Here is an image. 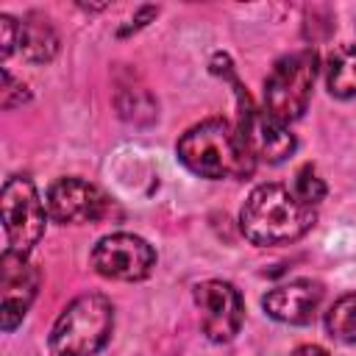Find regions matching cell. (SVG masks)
<instances>
[{
    "instance_id": "obj_1",
    "label": "cell",
    "mask_w": 356,
    "mask_h": 356,
    "mask_svg": "<svg viewBox=\"0 0 356 356\" xmlns=\"http://www.w3.org/2000/svg\"><path fill=\"white\" fill-rule=\"evenodd\" d=\"M314 220V206L303 203L284 184H259L239 211V228L245 239L261 248L300 239L306 231H312Z\"/></svg>"
},
{
    "instance_id": "obj_2",
    "label": "cell",
    "mask_w": 356,
    "mask_h": 356,
    "mask_svg": "<svg viewBox=\"0 0 356 356\" xmlns=\"http://www.w3.org/2000/svg\"><path fill=\"white\" fill-rule=\"evenodd\" d=\"M178 159L200 178H245L253 172L256 159L245 147L239 131L228 120H203L178 139Z\"/></svg>"
},
{
    "instance_id": "obj_3",
    "label": "cell",
    "mask_w": 356,
    "mask_h": 356,
    "mask_svg": "<svg viewBox=\"0 0 356 356\" xmlns=\"http://www.w3.org/2000/svg\"><path fill=\"white\" fill-rule=\"evenodd\" d=\"M114 306L106 295L89 292L75 298L53 323L47 350L50 356H95L111 337Z\"/></svg>"
},
{
    "instance_id": "obj_4",
    "label": "cell",
    "mask_w": 356,
    "mask_h": 356,
    "mask_svg": "<svg viewBox=\"0 0 356 356\" xmlns=\"http://www.w3.org/2000/svg\"><path fill=\"white\" fill-rule=\"evenodd\" d=\"M317 67H320V58H317V50L312 47H303L278 58L264 81V111L284 125L298 120L312 100Z\"/></svg>"
},
{
    "instance_id": "obj_5",
    "label": "cell",
    "mask_w": 356,
    "mask_h": 356,
    "mask_svg": "<svg viewBox=\"0 0 356 356\" xmlns=\"http://www.w3.org/2000/svg\"><path fill=\"white\" fill-rule=\"evenodd\" d=\"M0 211H3V231L8 250L28 256L33 245L42 239L47 222V206L39 197L33 181L22 175H11L0 192Z\"/></svg>"
},
{
    "instance_id": "obj_6",
    "label": "cell",
    "mask_w": 356,
    "mask_h": 356,
    "mask_svg": "<svg viewBox=\"0 0 356 356\" xmlns=\"http://www.w3.org/2000/svg\"><path fill=\"white\" fill-rule=\"evenodd\" d=\"M156 264V250L136 234H108L92 248V267L111 281H142Z\"/></svg>"
},
{
    "instance_id": "obj_7",
    "label": "cell",
    "mask_w": 356,
    "mask_h": 356,
    "mask_svg": "<svg viewBox=\"0 0 356 356\" xmlns=\"http://www.w3.org/2000/svg\"><path fill=\"white\" fill-rule=\"evenodd\" d=\"M39 284H42L39 267L25 253L6 248L0 256V323H3V331H14L25 320V314L39 292Z\"/></svg>"
},
{
    "instance_id": "obj_8",
    "label": "cell",
    "mask_w": 356,
    "mask_h": 356,
    "mask_svg": "<svg viewBox=\"0 0 356 356\" xmlns=\"http://www.w3.org/2000/svg\"><path fill=\"white\" fill-rule=\"evenodd\" d=\"M195 306L200 312V328L211 342H231L245 320V303L234 284L209 278L195 286Z\"/></svg>"
},
{
    "instance_id": "obj_9",
    "label": "cell",
    "mask_w": 356,
    "mask_h": 356,
    "mask_svg": "<svg viewBox=\"0 0 356 356\" xmlns=\"http://www.w3.org/2000/svg\"><path fill=\"white\" fill-rule=\"evenodd\" d=\"M236 131L245 142V147L250 150V156L256 161H267V164H281L286 156L295 153V136L289 134V128L278 120H273L264 108H256L248 95L242 100L239 108V122Z\"/></svg>"
},
{
    "instance_id": "obj_10",
    "label": "cell",
    "mask_w": 356,
    "mask_h": 356,
    "mask_svg": "<svg viewBox=\"0 0 356 356\" xmlns=\"http://www.w3.org/2000/svg\"><path fill=\"white\" fill-rule=\"evenodd\" d=\"M44 206L53 222L81 225V222H95L103 217L106 197L95 184L83 178H58L47 186Z\"/></svg>"
},
{
    "instance_id": "obj_11",
    "label": "cell",
    "mask_w": 356,
    "mask_h": 356,
    "mask_svg": "<svg viewBox=\"0 0 356 356\" xmlns=\"http://www.w3.org/2000/svg\"><path fill=\"white\" fill-rule=\"evenodd\" d=\"M320 300H323V284L312 278H292L286 284L273 286L261 298V306L278 323L309 325L320 309Z\"/></svg>"
},
{
    "instance_id": "obj_12",
    "label": "cell",
    "mask_w": 356,
    "mask_h": 356,
    "mask_svg": "<svg viewBox=\"0 0 356 356\" xmlns=\"http://www.w3.org/2000/svg\"><path fill=\"white\" fill-rule=\"evenodd\" d=\"M19 50L31 64H47L58 53V33L44 14L31 11L19 22Z\"/></svg>"
},
{
    "instance_id": "obj_13",
    "label": "cell",
    "mask_w": 356,
    "mask_h": 356,
    "mask_svg": "<svg viewBox=\"0 0 356 356\" xmlns=\"http://www.w3.org/2000/svg\"><path fill=\"white\" fill-rule=\"evenodd\" d=\"M325 86L334 97H356V44H342L328 56Z\"/></svg>"
},
{
    "instance_id": "obj_14",
    "label": "cell",
    "mask_w": 356,
    "mask_h": 356,
    "mask_svg": "<svg viewBox=\"0 0 356 356\" xmlns=\"http://www.w3.org/2000/svg\"><path fill=\"white\" fill-rule=\"evenodd\" d=\"M325 328L328 337L339 342H356V292H348L331 303L325 312Z\"/></svg>"
},
{
    "instance_id": "obj_15",
    "label": "cell",
    "mask_w": 356,
    "mask_h": 356,
    "mask_svg": "<svg viewBox=\"0 0 356 356\" xmlns=\"http://www.w3.org/2000/svg\"><path fill=\"white\" fill-rule=\"evenodd\" d=\"M292 192H295L303 203L314 206V203H320V200L325 197V184H323V178L317 175V170H314L312 164H303V167L298 170L295 181H292Z\"/></svg>"
},
{
    "instance_id": "obj_16",
    "label": "cell",
    "mask_w": 356,
    "mask_h": 356,
    "mask_svg": "<svg viewBox=\"0 0 356 356\" xmlns=\"http://www.w3.org/2000/svg\"><path fill=\"white\" fill-rule=\"evenodd\" d=\"M28 100V86L22 81H17L8 70H3V89H0V103L3 108H14L22 106Z\"/></svg>"
},
{
    "instance_id": "obj_17",
    "label": "cell",
    "mask_w": 356,
    "mask_h": 356,
    "mask_svg": "<svg viewBox=\"0 0 356 356\" xmlns=\"http://www.w3.org/2000/svg\"><path fill=\"white\" fill-rule=\"evenodd\" d=\"M0 31H3V58H8L19 44V22L8 14H0Z\"/></svg>"
},
{
    "instance_id": "obj_18",
    "label": "cell",
    "mask_w": 356,
    "mask_h": 356,
    "mask_svg": "<svg viewBox=\"0 0 356 356\" xmlns=\"http://www.w3.org/2000/svg\"><path fill=\"white\" fill-rule=\"evenodd\" d=\"M292 356H328V350L320 345H300L292 350Z\"/></svg>"
}]
</instances>
